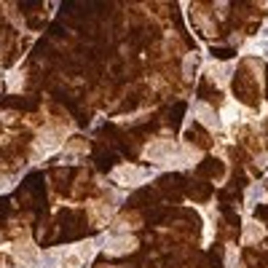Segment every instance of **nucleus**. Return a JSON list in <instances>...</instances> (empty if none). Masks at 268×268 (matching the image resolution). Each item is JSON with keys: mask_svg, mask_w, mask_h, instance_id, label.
<instances>
[{"mask_svg": "<svg viewBox=\"0 0 268 268\" xmlns=\"http://www.w3.org/2000/svg\"><path fill=\"white\" fill-rule=\"evenodd\" d=\"M14 255H16V260H22V263H24V260H32V258H35V247H32L30 244V241H16V244H14Z\"/></svg>", "mask_w": 268, "mask_h": 268, "instance_id": "obj_1", "label": "nucleus"}, {"mask_svg": "<svg viewBox=\"0 0 268 268\" xmlns=\"http://www.w3.org/2000/svg\"><path fill=\"white\" fill-rule=\"evenodd\" d=\"M129 250H134V239H115V241H110V252H115V255H123Z\"/></svg>", "mask_w": 268, "mask_h": 268, "instance_id": "obj_2", "label": "nucleus"}, {"mask_svg": "<svg viewBox=\"0 0 268 268\" xmlns=\"http://www.w3.org/2000/svg\"><path fill=\"white\" fill-rule=\"evenodd\" d=\"M263 236V231H260V225L255 223V225H250L247 228V233H244V241H255V239H260Z\"/></svg>", "mask_w": 268, "mask_h": 268, "instance_id": "obj_3", "label": "nucleus"}]
</instances>
